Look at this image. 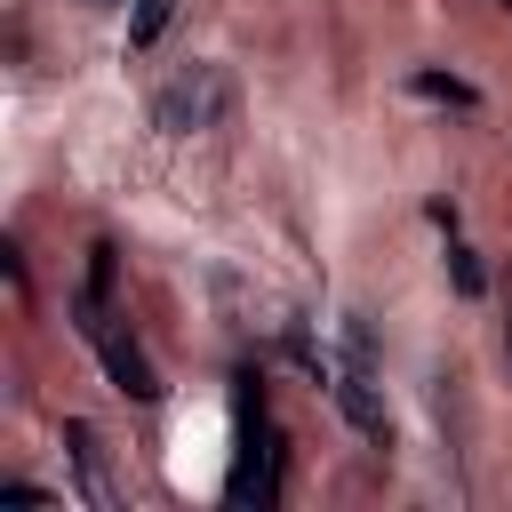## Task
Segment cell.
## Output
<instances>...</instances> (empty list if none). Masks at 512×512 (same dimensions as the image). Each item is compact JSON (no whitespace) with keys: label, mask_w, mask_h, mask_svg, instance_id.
<instances>
[{"label":"cell","mask_w":512,"mask_h":512,"mask_svg":"<svg viewBox=\"0 0 512 512\" xmlns=\"http://www.w3.org/2000/svg\"><path fill=\"white\" fill-rule=\"evenodd\" d=\"M448 280H456V296H480V288H488V272H480V256H472V248H464L456 232H448Z\"/></svg>","instance_id":"obj_8"},{"label":"cell","mask_w":512,"mask_h":512,"mask_svg":"<svg viewBox=\"0 0 512 512\" xmlns=\"http://www.w3.org/2000/svg\"><path fill=\"white\" fill-rule=\"evenodd\" d=\"M232 120V72L224 64H184L176 80L152 88V128L160 136H200Z\"/></svg>","instance_id":"obj_3"},{"label":"cell","mask_w":512,"mask_h":512,"mask_svg":"<svg viewBox=\"0 0 512 512\" xmlns=\"http://www.w3.org/2000/svg\"><path fill=\"white\" fill-rule=\"evenodd\" d=\"M504 360H512V280H504Z\"/></svg>","instance_id":"obj_10"},{"label":"cell","mask_w":512,"mask_h":512,"mask_svg":"<svg viewBox=\"0 0 512 512\" xmlns=\"http://www.w3.org/2000/svg\"><path fill=\"white\" fill-rule=\"evenodd\" d=\"M0 496H8V504H48V488H40V480H8Z\"/></svg>","instance_id":"obj_9"},{"label":"cell","mask_w":512,"mask_h":512,"mask_svg":"<svg viewBox=\"0 0 512 512\" xmlns=\"http://www.w3.org/2000/svg\"><path fill=\"white\" fill-rule=\"evenodd\" d=\"M64 448H72V464H80V496H88L96 512H112L120 496H112V480H104V448H96V424L64 416Z\"/></svg>","instance_id":"obj_5"},{"label":"cell","mask_w":512,"mask_h":512,"mask_svg":"<svg viewBox=\"0 0 512 512\" xmlns=\"http://www.w3.org/2000/svg\"><path fill=\"white\" fill-rule=\"evenodd\" d=\"M408 88H416L424 104H456V112H480V88H472V80H456V72H432V64H424V72H408Z\"/></svg>","instance_id":"obj_6"},{"label":"cell","mask_w":512,"mask_h":512,"mask_svg":"<svg viewBox=\"0 0 512 512\" xmlns=\"http://www.w3.org/2000/svg\"><path fill=\"white\" fill-rule=\"evenodd\" d=\"M224 496L248 504V512L280 504V424H272V400H264L256 368L232 376V480H224Z\"/></svg>","instance_id":"obj_1"},{"label":"cell","mask_w":512,"mask_h":512,"mask_svg":"<svg viewBox=\"0 0 512 512\" xmlns=\"http://www.w3.org/2000/svg\"><path fill=\"white\" fill-rule=\"evenodd\" d=\"M328 376H336V408L352 416V432L368 448H392V416H384V392H376V360H368V320L360 312L344 320V360Z\"/></svg>","instance_id":"obj_4"},{"label":"cell","mask_w":512,"mask_h":512,"mask_svg":"<svg viewBox=\"0 0 512 512\" xmlns=\"http://www.w3.org/2000/svg\"><path fill=\"white\" fill-rule=\"evenodd\" d=\"M168 16H176V0H136V16H128V48H152V40L168 32Z\"/></svg>","instance_id":"obj_7"},{"label":"cell","mask_w":512,"mask_h":512,"mask_svg":"<svg viewBox=\"0 0 512 512\" xmlns=\"http://www.w3.org/2000/svg\"><path fill=\"white\" fill-rule=\"evenodd\" d=\"M504 8H512V0H504Z\"/></svg>","instance_id":"obj_11"},{"label":"cell","mask_w":512,"mask_h":512,"mask_svg":"<svg viewBox=\"0 0 512 512\" xmlns=\"http://www.w3.org/2000/svg\"><path fill=\"white\" fill-rule=\"evenodd\" d=\"M72 328L96 344V360H104V376H112V392H120V400H136V408H152V400H160V368H152V360H144V344L120 328L112 288H88V280H80V296H72Z\"/></svg>","instance_id":"obj_2"}]
</instances>
